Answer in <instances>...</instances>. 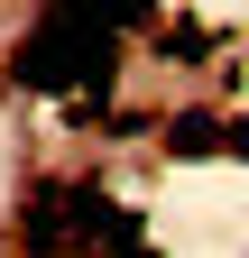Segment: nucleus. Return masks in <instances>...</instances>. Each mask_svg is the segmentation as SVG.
Returning a JSON list of instances; mask_svg holds the SVG:
<instances>
[{"mask_svg": "<svg viewBox=\"0 0 249 258\" xmlns=\"http://www.w3.org/2000/svg\"><path fill=\"white\" fill-rule=\"evenodd\" d=\"M120 74V28H102L92 10H65V0H46V19L28 28V46H19V83L28 92H111Z\"/></svg>", "mask_w": 249, "mask_h": 258, "instance_id": "1", "label": "nucleus"}, {"mask_svg": "<svg viewBox=\"0 0 249 258\" xmlns=\"http://www.w3.org/2000/svg\"><path fill=\"white\" fill-rule=\"evenodd\" d=\"M19 231H28V258H55L74 240V184H37L19 203Z\"/></svg>", "mask_w": 249, "mask_h": 258, "instance_id": "2", "label": "nucleus"}, {"mask_svg": "<svg viewBox=\"0 0 249 258\" xmlns=\"http://www.w3.org/2000/svg\"><path fill=\"white\" fill-rule=\"evenodd\" d=\"M74 240H83V249H120V240H148V221H139L130 203H111V194L74 184Z\"/></svg>", "mask_w": 249, "mask_h": 258, "instance_id": "3", "label": "nucleus"}, {"mask_svg": "<svg viewBox=\"0 0 249 258\" xmlns=\"http://www.w3.org/2000/svg\"><path fill=\"white\" fill-rule=\"evenodd\" d=\"M157 139H166V157H222V148H231V120L175 111V120H157Z\"/></svg>", "mask_w": 249, "mask_h": 258, "instance_id": "4", "label": "nucleus"}, {"mask_svg": "<svg viewBox=\"0 0 249 258\" xmlns=\"http://www.w3.org/2000/svg\"><path fill=\"white\" fill-rule=\"evenodd\" d=\"M157 55H166V64H203V55H212V28H166Z\"/></svg>", "mask_w": 249, "mask_h": 258, "instance_id": "5", "label": "nucleus"}, {"mask_svg": "<svg viewBox=\"0 0 249 258\" xmlns=\"http://www.w3.org/2000/svg\"><path fill=\"white\" fill-rule=\"evenodd\" d=\"M222 157H240V166H249V111L231 120V148H222Z\"/></svg>", "mask_w": 249, "mask_h": 258, "instance_id": "6", "label": "nucleus"}, {"mask_svg": "<svg viewBox=\"0 0 249 258\" xmlns=\"http://www.w3.org/2000/svg\"><path fill=\"white\" fill-rule=\"evenodd\" d=\"M102 258H157V249H148V240H120V249H102Z\"/></svg>", "mask_w": 249, "mask_h": 258, "instance_id": "7", "label": "nucleus"}]
</instances>
